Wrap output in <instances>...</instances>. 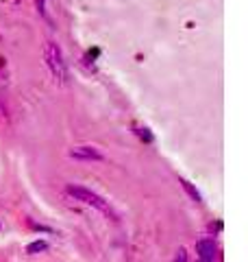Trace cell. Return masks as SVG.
Masks as SVG:
<instances>
[{"label": "cell", "instance_id": "cell-1", "mask_svg": "<svg viewBox=\"0 0 248 262\" xmlns=\"http://www.w3.org/2000/svg\"><path fill=\"white\" fill-rule=\"evenodd\" d=\"M44 59H46V66L51 70V75L55 77V81L59 85H65L70 79V72H68V63H65V57H63V51L59 48V44L48 39L44 44Z\"/></svg>", "mask_w": 248, "mask_h": 262}, {"label": "cell", "instance_id": "cell-2", "mask_svg": "<svg viewBox=\"0 0 248 262\" xmlns=\"http://www.w3.org/2000/svg\"><path fill=\"white\" fill-rule=\"evenodd\" d=\"M65 192H68L74 201H81L83 206H89V208H94V210H98V212H103V214H107V216L115 219L113 210H111V206H109V201H105L101 194L87 190V188H83V186H74V184L65 186Z\"/></svg>", "mask_w": 248, "mask_h": 262}, {"label": "cell", "instance_id": "cell-3", "mask_svg": "<svg viewBox=\"0 0 248 262\" xmlns=\"http://www.w3.org/2000/svg\"><path fill=\"white\" fill-rule=\"evenodd\" d=\"M196 253H198V260L203 262H213L218 256V245L213 238H203L196 243Z\"/></svg>", "mask_w": 248, "mask_h": 262}, {"label": "cell", "instance_id": "cell-4", "mask_svg": "<svg viewBox=\"0 0 248 262\" xmlns=\"http://www.w3.org/2000/svg\"><path fill=\"white\" fill-rule=\"evenodd\" d=\"M70 158L74 160H83V162H101L103 160V153L96 149V146H74L70 149Z\"/></svg>", "mask_w": 248, "mask_h": 262}, {"label": "cell", "instance_id": "cell-5", "mask_svg": "<svg viewBox=\"0 0 248 262\" xmlns=\"http://www.w3.org/2000/svg\"><path fill=\"white\" fill-rule=\"evenodd\" d=\"M181 186H183V190H185L189 196H192V199H194L196 203H203V196H201V192H198L196 188L187 182V179H181Z\"/></svg>", "mask_w": 248, "mask_h": 262}, {"label": "cell", "instance_id": "cell-6", "mask_svg": "<svg viewBox=\"0 0 248 262\" xmlns=\"http://www.w3.org/2000/svg\"><path fill=\"white\" fill-rule=\"evenodd\" d=\"M46 249H48V243L46 241H35V243H31L29 247H27V253L35 256V253H41V251H46Z\"/></svg>", "mask_w": 248, "mask_h": 262}, {"label": "cell", "instance_id": "cell-7", "mask_svg": "<svg viewBox=\"0 0 248 262\" xmlns=\"http://www.w3.org/2000/svg\"><path fill=\"white\" fill-rule=\"evenodd\" d=\"M35 5H37V11H39L41 18L51 22V18H48V13H46V0H35Z\"/></svg>", "mask_w": 248, "mask_h": 262}, {"label": "cell", "instance_id": "cell-8", "mask_svg": "<svg viewBox=\"0 0 248 262\" xmlns=\"http://www.w3.org/2000/svg\"><path fill=\"white\" fill-rule=\"evenodd\" d=\"M137 134H139V138H144L146 142H153V136L148 134V129H137Z\"/></svg>", "mask_w": 248, "mask_h": 262}, {"label": "cell", "instance_id": "cell-9", "mask_svg": "<svg viewBox=\"0 0 248 262\" xmlns=\"http://www.w3.org/2000/svg\"><path fill=\"white\" fill-rule=\"evenodd\" d=\"M175 262H187V253H185V249H179L177 251V260Z\"/></svg>", "mask_w": 248, "mask_h": 262}, {"label": "cell", "instance_id": "cell-10", "mask_svg": "<svg viewBox=\"0 0 248 262\" xmlns=\"http://www.w3.org/2000/svg\"><path fill=\"white\" fill-rule=\"evenodd\" d=\"M198 262H203V260H198Z\"/></svg>", "mask_w": 248, "mask_h": 262}]
</instances>
